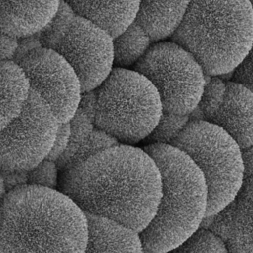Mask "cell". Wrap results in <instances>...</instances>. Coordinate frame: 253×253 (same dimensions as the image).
I'll list each match as a JSON object with an SVG mask.
<instances>
[{"label":"cell","mask_w":253,"mask_h":253,"mask_svg":"<svg viewBox=\"0 0 253 253\" xmlns=\"http://www.w3.org/2000/svg\"><path fill=\"white\" fill-rule=\"evenodd\" d=\"M184 151L202 171L208 189L206 216H213L237 195L244 182L241 148L220 126L190 120L170 144Z\"/></svg>","instance_id":"cell-6"},{"label":"cell","mask_w":253,"mask_h":253,"mask_svg":"<svg viewBox=\"0 0 253 253\" xmlns=\"http://www.w3.org/2000/svg\"><path fill=\"white\" fill-rule=\"evenodd\" d=\"M30 92L22 67L15 60H0V130L21 114Z\"/></svg>","instance_id":"cell-17"},{"label":"cell","mask_w":253,"mask_h":253,"mask_svg":"<svg viewBox=\"0 0 253 253\" xmlns=\"http://www.w3.org/2000/svg\"><path fill=\"white\" fill-rule=\"evenodd\" d=\"M250 2H251V6H252V9H253V0H250Z\"/></svg>","instance_id":"cell-32"},{"label":"cell","mask_w":253,"mask_h":253,"mask_svg":"<svg viewBox=\"0 0 253 253\" xmlns=\"http://www.w3.org/2000/svg\"><path fill=\"white\" fill-rule=\"evenodd\" d=\"M97 108V90L82 92L78 109L83 111L93 122L95 120ZM95 124V123H94Z\"/></svg>","instance_id":"cell-28"},{"label":"cell","mask_w":253,"mask_h":253,"mask_svg":"<svg viewBox=\"0 0 253 253\" xmlns=\"http://www.w3.org/2000/svg\"><path fill=\"white\" fill-rule=\"evenodd\" d=\"M77 15L106 30L113 38L135 22L140 0H62Z\"/></svg>","instance_id":"cell-14"},{"label":"cell","mask_w":253,"mask_h":253,"mask_svg":"<svg viewBox=\"0 0 253 253\" xmlns=\"http://www.w3.org/2000/svg\"><path fill=\"white\" fill-rule=\"evenodd\" d=\"M191 0H140L136 22L152 41L170 37L182 22Z\"/></svg>","instance_id":"cell-16"},{"label":"cell","mask_w":253,"mask_h":253,"mask_svg":"<svg viewBox=\"0 0 253 253\" xmlns=\"http://www.w3.org/2000/svg\"><path fill=\"white\" fill-rule=\"evenodd\" d=\"M58 172L56 161L45 158L28 172V185L56 189L58 186Z\"/></svg>","instance_id":"cell-24"},{"label":"cell","mask_w":253,"mask_h":253,"mask_svg":"<svg viewBox=\"0 0 253 253\" xmlns=\"http://www.w3.org/2000/svg\"><path fill=\"white\" fill-rule=\"evenodd\" d=\"M70 135L69 143L65 152L57 159L56 164L58 169L75 153V151L86 141L93 132L95 126L94 122L81 110H77L74 116L69 121Z\"/></svg>","instance_id":"cell-20"},{"label":"cell","mask_w":253,"mask_h":253,"mask_svg":"<svg viewBox=\"0 0 253 253\" xmlns=\"http://www.w3.org/2000/svg\"><path fill=\"white\" fill-rule=\"evenodd\" d=\"M152 39L135 21L114 38V61L120 67L136 64L151 47Z\"/></svg>","instance_id":"cell-18"},{"label":"cell","mask_w":253,"mask_h":253,"mask_svg":"<svg viewBox=\"0 0 253 253\" xmlns=\"http://www.w3.org/2000/svg\"><path fill=\"white\" fill-rule=\"evenodd\" d=\"M69 135H70V124L69 122L59 123L57 133L52 145V148L46 158L57 161L58 158L65 152L68 143H69Z\"/></svg>","instance_id":"cell-25"},{"label":"cell","mask_w":253,"mask_h":253,"mask_svg":"<svg viewBox=\"0 0 253 253\" xmlns=\"http://www.w3.org/2000/svg\"><path fill=\"white\" fill-rule=\"evenodd\" d=\"M119 144L118 139L103 131L102 129L95 127L86 141L75 151V153L59 168V172L63 173L70 168L84 162L95 154L101 152L104 149L110 148Z\"/></svg>","instance_id":"cell-19"},{"label":"cell","mask_w":253,"mask_h":253,"mask_svg":"<svg viewBox=\"0 0 253 253\" xmlns=\"http://www.w3.org/2000/svg\"><path fill=\"white\" fill-rule=\"evenodd\" d=\"M191 115H179L163 111L161 118L148 135L153 143L171 144L190 121Z\"/></svg>","instance_id":"cell-22"},{"label":"cell","mask_w":253,"mask_h":253,"mask_svg":"<svg viewBox=\"0 0 253 253\" xmlns=\"http://www.w3.org/2000/svg\"><path fill=\"white\" fill-rule=\"evenodd\" d=\"M224 129L240 146L253 144V90L237 82H227L224 101L209 121Z\"/></svg>","instance_id":"cell-13"},{"label":"cell","mask_w":253,"mask_h":253,"mask_svg":"<svg viewBox=\"0 0 253 253\" xmlns=\"http://www.w3.org/2000/svg\"><path fill=\"white\" fill-rule=\"evenodd\" d=\"M209 229L228 253H253V176L244 179L234 199L212 216Z\"/></svg>","instance_id":"cell-11"},{"label":"cell","mask_w":253,"mask_h":253,"mask_svg":"<svg viewBox=\"0 0 253 253\" xmlns=\"http://www.w3.org/2000/svg\"><path fill=\"white\" fill-rule=\"evenodd\" d=\"M88 219L63 192L25 185L0 204V253H84Z\"/></svg>","instance_id":"cell-2"},{"label":"cell","mask_w":253,"mask_h":253,"mask_svg":"<svg viewBox=\"0 0 253 253\" xmlns=\"http://www.w3.org/2000/svg\"><path fill=\"white\" fill-rule=\"evenodd\" d=\"M96 90L95 126L119 142L135 143L148 137L163 113L157 89L136 70L113 68Z\"/></svg>","instance_id":"cell-5"},{"label":"cell","mask_w":253,"mask_h":253,"mask_svg":"<svg viewBox=\"0 0 253 253\" xmlns=\"http://www.w3.org/2000/svg\"><path fill=\"white\" fill-rule=\"evenodd\" d=\"M242 161L244 166V179L253 176V144L241 148Z\"/></svg>","instance_id":"cell-30"},{"label":"cell","mask_w":253,"mask_h":253,"mask_svg":"<svg viewBox=\"0 0 253 253\" xmlns=\"http://www.w3.org/2000/svg\"><path fill=\"white\" fill-rule=\"evenodd\" d=\"M39 39L42 45L58 52L73 67L82 92L97 89L113 70L114 38L97 24L74 13L63 1Z\"/></svg>","instance_id":"cell-7"},{"label":"cell","mask_w":253,"mask_h":253,"mask_svg":"<svg viewBox=\"0 0 253 253\" xmlns=\"http://www.w3.org/2000/svg\"><path fill=\"white\" fill-rule=\"evenodd\" d=\"M226 92V83L217 77L210 80L206 78V85L201 96L198 108L204 118L210 121L221 107Z\"/></svg>","instance_id":"cell-23"},{"label":"cell","mask_w":253,"mask_h":253,"mask_svg":"<svg viewBox=\"0 0 253 253\" xmlns=\"http://www.w3.org/2000/svg\"><path fill=\"white\" fill-rule=\"evenodd\" d=\"M58 126L48 105L31 90L21 114L0 130V171L32 170L48 156Z\"/></svg>","instance_id":"cell-9"},{"label":"cell","mask_w":253,"mask_h":253,"mask_svg":"<svg viewBox=\"0 0 253 253\" xmlns=\"http://www.w3.org/2000/svg\"><path fill=\"white\" fill-rule=\"evenodd\" d=\"M7 190H6V187H5V183H4V179H3V176L0 172V204L1 202L3 201V199L5 198V196L7 195Z\"/></svg>","instance_id":"cell-31"},{"label":"cell","mask_w":253,"mask_h":253,"mask_svg":"<svg viewBox=\"0 0 253 253\" xmlns=\"http://www.w3.org/2000/svg\"><path fill=\"white\" fill-rule=\"evenodd\" d=\"M15 61L24 70L31 90L48 105L59 123L69 122L78 110L82 88L68 61L43 45L29 50Z\"/></svg>","instance_id":"cell-10"},{"label":"cell","mask_w":253,"mask_h":253,"mask_svg":"<svg viewBox=\"0 0 253 253\" xmlns=\"http://www.w3.org/2000/svg\"><path fill=\"white\" fill-rule=\"evenodd\" d=\"M172 39L200 61L206 74L233 72L253 43L251 2L191 0Z\"/></svg>","instance_id":"cell-4"},{"label":"cell","mask_w":253,"mask_h":253,"mask_svg":"<svg viewBox=\"0 0 253 253\" xmlns=\"http://www.w3.org/2000/svg\"><path fill=\"white\" fill-rule=\"evenodd\" d=\"M0 172L3 176L7 192L28 185V172Z\"/></svg>","instance_id":"cell-29"},{"label":"cell","mask_w":253,"mask_h":253,"mask_svg":"<svg viewBox=\"0 0 253 253\" xmlns=\"http://www.w3.org/2000/svg\"><path fill=\"white\" fill-rule=\"evenodd\" d=\"M169 253H228L224 242L210 229L200 228Z\"/></svg>","instance_id":"cell-21"},{"label":"cell","mask_w":253,"mask_h":253,"mask_svg":"<svg viewBox=\"0 0 253 253\" xmlns=\"http://www.w3.org/2000/svg\"><path fill=\"white\" fill-rule=\"evenodd\" d=\"M233 77L235 81L253 89V43L246 56L233 71Z\"/></svg>","instance_id":"cell-26"},{"label":"cell","mask_w":253,"mask_h":253,"mask_svg":"<svg viewBox=\"0 0 253 253\" xmlns=\"http://www.w3.org/2000/svg\"><path fill=\"white\" fill-rule=\"evenodd\" d=\"M252 90H253V89H252Z\"/></svg>","instance_id":"cell-33"},{"label":"cell","mask_w":253,"mask_h":253,"mask_svg":"<svg viewBox=\"0 0 253 253\" xmlns=\"http://www.w3.org/2000/svg\"><path fill=\"white\" fill-rule=\"evenodd\" d=\"M86 215L88 240L84 253H142L138 232L101 216Z\"/></svg>","instance_id":"cell-15"},{"label":"cell","mask_w":253,"mask_h":253,"mask_svg":"<svg viewBox=\"0 0 253 253\" xmlns=\"http://www.w3.org/2000/svg\"><path fill=\"white\" fill-rule=\"evenodd\" d=\"M62 0H0V31L19 39L40 34Z\"/></svg>","instance_id":"cell-12"},{"label":"cell","mask_w":253,"mask_h":253,"mask_svg":"<svg viewBox=\"0 0 253 253\" xmlns=\"http://www.w3.org/2000/svg\"><path fill=\"white\" fill-rule=\"evenodd\" d=\"M135 70L155 86L163 111L191 115L198 108L207 74L200 61L181 44H154L135 64Z\"/></svg>","instance_id":"cell-8"},{"label":"cell","mask_w":253,"mask_h":253,"mask_svg":"<svg viewBox=\"0 0 253 253\" xmlns=\"http://www.w3.org/2000/svg\"><path fill=\"white\" fill-rule=\"evenodd\" d=\"M144 150L158 165L162 192L155 215L139 236L144 250L169 253L200 229L208 189L202 171L184 151L163 143H152Z\"/></svg>","instance_id":"cell-3"},{"label":"cell","mask_w":253,"mask_h":253,"mask_svg":"<svg viewBox=\"0 0 253 253\" xmlns=\"http://www.w3.org/2000/svg\"><path fill=\"white\" fill-rule=\"evenodd\" d=\"M20 39L0 31V60H13L17 55Z\"/></svg>","instance_id":"cell-27"},{"label":"cell","mask_w":253,"mask_h":253,"mask_svg":"<svg viewBox=\"0 0 253 253\" xmlns=\"http://www.w3.org/2000/svg\"><path fill=\"white\" fill-rule=\"evenodd\" d=\"M59 188L86 214L139 233L155 215L162 180L144 149L119 143L61 173Z\"/></svg>","instance_id":"cell-1"}]
</instances>
